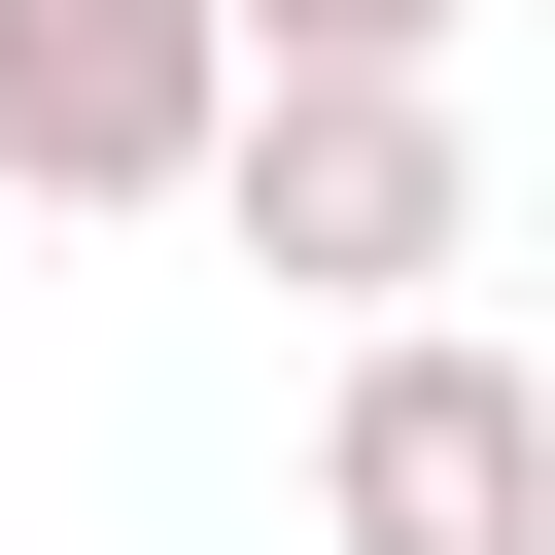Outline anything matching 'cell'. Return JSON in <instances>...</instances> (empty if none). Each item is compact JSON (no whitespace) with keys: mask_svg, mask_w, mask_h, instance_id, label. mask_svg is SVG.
I'll return each mask as SVG.
<instances>
[{"mask_svg":"<svg viewBox=\"0 0 555 555\" xmlns=\"http://www.w3.org/2000/svg\"><path fill=\"white\" fill-rule=\"evenodd\" d=\"M208 243L312 278V312H451V278H486V104H451V69H278L243 173H208Z\"/></svg>","mask_w":555,"mask_h":555,"instance_id":"6da1fadb","label":"cell"},{"mask_svg":"<svg viewBox=\"0 0 555 555\" xmlns=\"http://www.w3.org/2000/svg\"><path fill=\"white\" fill-rule=\"evenodd\" d=\"M312 555H555V347L347 312V382H312Z\"/></svg>","mask_w":555,"mask_h":555,"instance_id":"7a4b0ae2","label":"cell"},{"mask_svg":"<svg viewBox=\"0 0 555 555\" xmlns=\"http://www.w3.org/2000/svg\"><path fill=\"white\" fill-rule=\"evenodd\" d=\"M278 104L243 0H0V208H208Z\"/></svg>","mask_w":555,"mask_h":555,"instance_id":"3957f363","label":"cell"},{"mask_svg":"<svg viewBox=\"0 0 555 555\" xmlns=\"http://www.w3.org/2000/svg\"><path fill=\"white\" fill-rule=\"evenodd\" d=\"M243 35H278V69H451L486 0H243Z\"/></svg>","mask_w":555,"mask_h":555,"instance_id":"277c9868","label":"cell"}]
</instances>
